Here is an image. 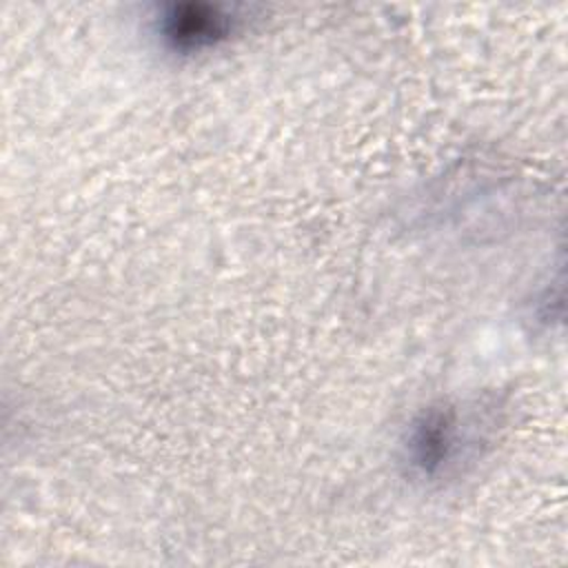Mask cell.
<instances>
[{
    "mask_svg": "<svg viewBox=\"0 0 568 568\" xmlns=\"http://www.w3.org/2000/svg\"><path fill=\"white\" fill-rule=\"evenodd\" d=\"M229 27H231L229 18L220 16L211 7H197V4L173 7L162 20L164 38L175 49L209 47L215 40L224 38Z\"/></svg>",
    "mask_w": 568,
    "mask_h": 568,
    "instance_id": "1",
    "label": "cell"
}]
</instances>
